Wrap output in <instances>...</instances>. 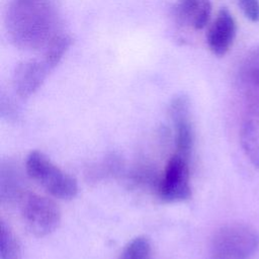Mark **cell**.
<instances>
[{"instance_id":"6da1fadb","label":"cell","mask_w":259,"mask_h":259,"mask_svg":"<svg viewBox=\"0 0 259 259\" xmlns=\"http://www.w3.org/2000/svg\"><path fill=\"white\" fill-rule=\"evenodd\" d=\"M58 24L59 13L51 0H11L6 9V33L18 49H45L59 33Z\"/></svg>"},{"instance_id":"7a4b0ae2","label":"cell","mask_w":259,"mask_h":259,"mask_svg":"<svg viewBox=\"0 0 259 259\" xmlns=\"http://www.w3.org/2000/svg\"><path fill=\"white\" fill-rule=\"evenodd\" d=\"M259 246V236L244 224L221 227L212 236L207 259H250Z\"/></svg>"},{"instance_id":"3957f363","label":"cell","mask_w":259,"mask_h":259,"mask_svg":"<svg viewBox=\"0 0 259 259\" xmlns=\"http://www.w3.org/2000/svg\"><path fill=\"white\" fill-rule=\"evenodd\" d=\"M25 171L33 181L56 198L68 200L78 193L76 179L39 151L29 153L25 161Z\"/></svg>"},{"instance_id":"277c9868","label":"cell","mask_w":259,"mask_h":259,"mask_svg":"<svg viewBox=\"0 0 259 259\" xmlns=\"http://www.w3.org/2000/svg\"><path fill=\"white\" fill-rule=\"evenodd\" d=\"M18 204L23 224L35 237H46L58 229L61 210L51 198L27 191Z\"/></svg>"},{"instance_id":"5b68a950","label":"cell","mask_w":259,"mask_h":259,"mask_svg":"<svg viewBox=\"0 0 259 259\" xmlns=\"http://www.w3.org/2000/svg\"><path fill=\"white\" fill-rule=\"evenodd\" d=\"M166 202H180L191 196L189 158L174 153L168 160L156 188Z\"/></svg>"},{"instance_id":"8992f818","label":"cell","mask_w":259,"mask_h":259,"mask_svg":"<svg viewBox=\"0 0 259 259\" xmlns=\"http://www.w3.org/2000/svg\"><path fill=\"white\" fill-rule=\"evenodd\" d=\"M168 113L174 127L175 153L190 159L194 144V132L189 98L185 94L174 96L169 103Z\"/></svg>"},{"instance_id":"52a82bcc","label":"cell","mask_w":259,"mask_h":259,"mask_svg":"<svg viewBox=\"0 0 259 259\" xmlns=\"http://www.w3.org/2000/svg\"><path fill=\"white\" fill-rule=\"evenodd\" d=\"M51 71L42 60H28L19 63L15 67L12 78L15 93L21 98H28L39 89Z\"/></svg>"},{"instance_id":"ba28073f","label":"cell","mask_w":259,"mask_h":259,"mask_svg":"<svg viewBox=\"0 0 259 259\" xmlns=\"http://www.w3.org/2000/svg\"><path fill=\"white\" fill-rule=\"evenodd\" d=\"M236 35V22L231 12L223 8L218 13L214 21L206 33L208 49L213 55L222 57L226 55L233 45Z\"/></svg>"},{"instance_id":"9c48e42d","label":"cell","mask_w":259,"mask_h":259,"mask_svg":"<svg viewBox=\"0 0 259 259\" xmlns=\"http://www.w3.org/2000/svg\"><path fill=\"white\" fill-rule=\"evenodd\" d=\"M240 142L249 161L259 168V101L252 104L244 115Z\"/></svg>"},{"instance_id":"30bf717a","label":"cell","mask_w":259,"mask_h":259,"mask_svg":"<svg viewBox=\"0 0 259 259\" xmlns=\"http://www.w3.org/2000/svg\"><path fill=\"white\" fill-rule=\"evenodd\" d=\"M177 20L193 29H202L211 14L210 0H177L174 6Z\"/></svg>"},{"instance_id":"8fae6325","label":"cell","mask_w":259,"mask_h":259,"mask_svg":"<svg viewBox=\"0 0 259 259\" xmlns=\"http://www.w3.org/2000/svg\"><path fill=\"white\" fill-rule=\"evenodd\" d=\"M27 191L18 167L10 161L2 162L0 170L1 202L7 204L19 203Z\"/></svg>"},{"instance_id":"7c38bea8","label":"cell","mask_w":259,"mask_h":259,"mask_svg":"<svg viewBox=\"0 0 259 259\" xmlns=\"http://www.w3.org/2000/svg\"><path fill=\"white\" fill-rule=\"evenodd\" d=\"M73 39L69 34L59 32L47 45L44 51L42 61L52 71L60 64L66 53L69 51Z\"/></svg>"},{"instance_id":"4fadbf2b","label":"cell","mask_w":259,"mask_h":259,"mask_svg":"<svg viewBox=\"0 0 259 259\" xmlns=\"http://www.w3.org/2000/svg\"><path fill=\"white\" fill-rule=\"evenodd\" d=\"M0 258L21 259V246L13 230L4 221L0 224Z\"/></svg>"},{"instance_id":"5bb4252c","label":"cell","mask_w":259,"mask_h":259,"mask_svg":"<svg viewBox=\"0 0 259 259\" xmlns=\"http://www.w3.org/2000/svg\"><path fill=\"white\" fill-rule=\"evenodd\" d=\"M117 259H154L150 239L146 236L134 238L123 247Z\"/></svg>"},{"instance_id":"9a60e30c","label":"cell","mask_w":259,"mask_h":259,"mask_svg":"<svg viewBox=\"0 0 259 259\" xmlns=\"http://www.w3.org/2000/svg\"><path fill=\"white\" fill-rule=\"evenodd\" d=\"M241 75L248 83L259 86V47L245 57L241 65Z\"/></svg>"},{"instance_id":"2e32d148","label":"cell","mask_w":259,"mask_h":259,"mask_svg":"<svg viewBox=\"0 0 259 259\" xmlns=\"http://www.w3.org/2000/svg\"><path fill=\"white\" fill-rule=\"evenodd\" d=\"M244 15L251 21H259V0H239Z\"/></svg>"}]
</instances>
